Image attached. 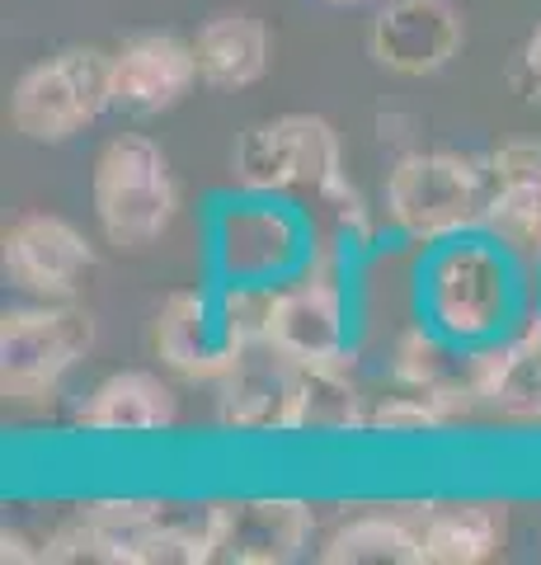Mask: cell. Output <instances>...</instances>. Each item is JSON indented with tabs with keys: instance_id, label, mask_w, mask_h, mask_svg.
<instances>
[{
	"instance_id": "44dd1931",
	"label": "cell",
	"mask_w": 541,
	"mask_h": 565,
	"mask_svg": "<svg viewBox=\"0 0 541 565\" xmlns=\"http://www.w3.org/2000/svg\"><path fill=\"white\" fill-rule=\"evenodd\" d=\"M194 57L203 85H213V90H250L255 81H264L273 39L264 20H255V14L221 10L194 33Z\"/></svg>"
},
{
	"instance_id": "d4e9b609",
	"label": "cell",
	"mask_w": 541,
	"mask_h": 565,
	"mask_svg": "<svg viewBox=\"0 0 541 565\" xmlns=\"http://www.w3.org/2000/svg\"><path fill=\"white\" fill-rule=\"evenodd\" d=\"M410 132H414V118H405V114H381V118H377V141H381V147L391 141V151H396V156L414 151Z\"/></svg>"
},
{
	"instance_id": "8fae6325",
	"label": "cell",
	"mask_w": 541,
	"mask_h": 565,
	"mask_svg": "<svg viewBox=\"0 0 541 565\" xmlns=\"http://www.w3.org/2000/svg\"><path fill=\"white\" fill-rule=\"evenodd\" d=\"M213 392L217 424L226 434H296L302 363L288 359L273 340H259L236 353Z\"/></svg>"
},
{
	"instance_id": "2e32d148",
	"label": "cell",
	"mask_w": 541,
	"mask_h": 565,
	"mask_svg": "<svg viewBox=\"0 0 541 565\" xmlns=\"http://www.w3.org/2000/svg\"><path fill=\"white\" fill-rule=\"evenodd\" d=\"M194 43L174 33H137L123 47H113V109L151 118L184 104L198 85Z\"/></svg>"
},
{
	"instance_id": "52a82bcc",
	"label": "cell",
	"mask_w": 541,
	"mask_h": 565,
	"mask_svg": "<svg viewBox=\"0 0 541 565\" xmlns=\"http://www.w3.org/2000/svg\"><path fill=\"white\" fill-rule=\"evenodd\" d=\"M344 141L321 114H278L240 128L231 147V180L250 193H288L316 203L344 180Z\"/></svg>"
},
{
	"instance_id": "603a6c76",
	"label": "cell",
	"mask_w": 541,
	"mask_h": 565,
	"mask_svg": "<svg viewBox=\"0 0 541 565\" xmlns=\"http://www.w3.org/2000/svg\"><path fill=\"white\" fill-rule=\"evenodd\" d=\"M368 392L358 382L354 359L302 367V401H296V434L302 438H348L368 424Z\"/></svg>"
},
{
	"instance_id": "ac0fdd59",
	"label": "cell",
	"mask_w": 541,
	"mask_h": 565,
	"mask_svg": "<svg viewBox=\"0 0 541 565\" xmlns=\"http://www.w3.org/2000/svg\"><path fill=\"white\" fill-rule=\"evenodd\" d=\"M419 561L424 565H485L509 546V504L452 494V500L410 504Z\"/></svg>"
},
{
	"instance_id": "4316f807",
	"label": "cell",
	"mask_w": 541,
	"mask_h": 565,
	"mask_svg": "<svg viewBox=\"0 0 541 565\" xmlns=\"http://www.w3.org/2000/svg\"><path fill=\"white\" fill-rule=\"evenodd\" d=\"M325 6H363V0H325Z\"/></svg>"
},
{
	"instance_id": "277c9868",
	"label": "cell",
	"mask_w": 541,
	"mask_h": 565,
	"mask_svg": "<svg viewBox=\"0 0 541 565\" xmlns=\"http://www.w3.org/2000/svg\"><path fill=\"white\" fill-rule=\"evenodd\" d=\"M381 217H387L396 241H410L419 250L447 236L485 232L490 166H485V156L429 147L391 156L387 184H381Z\"/></svg>"
},
{
	"instance_id": "ba28073f",
	"label": "cell",
	"mask_w": 541,
	"mask_h": 565,
	"mask_svg": "<svg viewBox=\"0 0 541 565\" xmlns=\"http://www.w3.org/2000/svg\"><path fill=\"white\" fill-rule=\"evenodd\" d=\"M99 344L95 316L76 302H33L0 316V396L39 405L62 392V382Z\"/></svg>"
},
{
	"instance_id": "cb8c5ba5",
	"label": "cell",
	"mask_w": 541,
	"mask_h": 565,
	"mask_svg": "<svg viewBox=\"0 0 541 565\" xmlns=\"http://www.w3.org/2000/svg\"><path fill=\"white\" fill-rule=\"evenodd\" d=\"M447 424H457V419H452L439 401L391 382V392L368 401V424H363V434H372V438H433V434H443Z\"/></svg>"
},
{
	"instance_id": "484cf974",
	"label": "cell",
	"mask_w": 541,
	"mask_h": 565,
	"mask_svg": "<svg viewBox=\"0 0 541 565\" xmlns=\"http://www.w3.org/2000/svg\"><path fill=\"white\" fill-rule=\"evenodd\" d=\"M522 85H528V99L541 104V24L522 47Z\"/></svg>"
},
{
	"instance_id": "7c38bea8",
	"label": "cell",
	"mask_w": 541,
	"mask_h": 565,
	"mask_svg": "<svg viewBox=\"0 0 541 565\" xmlns=\"http://www.w3.org/2000/svg\"><path fill=\"white\" fill-rule=\"evenodd\" d=\"M151 353L161 359L165 373L184 382H207L217 386L221 373L236 359L231 326L221 316V292L207 278L203 288H180L170 292L151 316Z\"/></svg>"
},
{
	"instance_id": "4fadbf2b",
	"label": "cell",
	"mask_w": 541,
	"mask_h": 565,
	"mask_svg": "<svg viewBox=\"0 0 541 565\" xmlns=\"http://www.w3.org/2000/svg\"><path fill=\"white\" fill-rule=\"evenodd\" d=\"M316 542V514L296 494L217 500L213 561L221 565H292Z\"/></svg>"
},
{
	"instance_id": "d6986e66",
	"label": "cell",
	"mask_w": 541,
	"mask_h": 565,
	"mask_svg": "<svg viewBox=\"0 0 541 565\" xmlns=\"http://www.w3.org/2000/svg\"><path fill=\"white\" fill-rule=\"evenodd\" d=\"M72 424H76V434H95V438L170 434L180 424V396H174V386L161 373L123 367V373H109L85 392Z\"/></svg>"
},
{
	"instance_id": "3957f363",
	"label": "cell",
	"mask_w": 541,
	"mask_h": 565,
	"mask_svg": "<svg viewBox=\"0 0 541 565\" xmlns=\"http://www.w3.org/2000/svg\"><path fill=\"white\" fill-rule=\"evenodd\" d=\"M321 245L316 217L302 199L288 193H250L231 189L207 203L203 217V255L213 282H278L296 278Z\"/></svg>"
},
{
	"instance_id": "8992f818",
	"label": "cell",
	"mask_w": 541,
	"mask_h": 565,
	"mask_svg": "<svg viewBox=\"0 0 541 565\" xmlns=\"http://www.w3.org/2000/svg\"><path fill=\"white\" fill-rule=\"evenodd\" d=\"M354 269H358L354 255L321 241L306 269L273 288L269 340L288 359H296L302 367L358 359L354 353V330H358Z\"/></svg>"
},
{
	"instance_id": "6da1fadb",
	"label": "cell",
	"mask_w": 541,
	"mask_h": 565,
	"mask_svg": "<svg viewBox=\"0 0 541 565\" xmlns=\"http://www.w3.org/2000/svg\"><path fill=\"white\" fill-rule=\"evenodd\" d=\"M217 500L104 494L76 504L43 533V561L104 565H213Z\"/></svg>"
},
{
	"instance_id": "5bb4252c",
	"label": "cell",
	"mask_w": 541,
	"mask_h": 565,
	"mask_svg": "<svg viewBox=\"0 0 541 565\" xmlns=\"http://www.w3.org/2000/svg\"><path fill=\"white\" fill-rule=\"evenodd\" d=\"M466 43V20L452 0H387L368 29V52L391 76H433Z\"/></svg>"
},
{
	"instance_id": "9a60e30c",
	"label": "cell",
	"mask_w": 541,
	"mask_h": 565,
	"mask_svg": "<svg viewBox=\"0 0 541 565\" xmlns=\"http://www.w3.org/2000/svg\"><path fill=\"white\" fill-rule=\"evenodd\" d=\"M490 166V232L532 278H541V141L513 137L485 151Z\"/></svg>"
},
{
	"instance_id": "9c48e42d",
	"label": "cell",
	"mask_w": 541,
	"mask_h": 565,
	"mask_svg": "<svg viewBox=\"0 0 541 565\" xmlns=\"http://www.w3.org/2000/svg\"><path fill=\"white\" fill-rule=\"evenodd\" d=\"M113 109V52L62 47L33 62L10 90V128L24 141L57 147Z\"/></svg>"
},
{
	"instance_id": "e0dca14e",
	"label": "cell",
	"mask_w": 541,
	"mask_h": 565,
	"mask_svg": "<svg viewBox=\"0 0 541 565\" xmlns=\"http://www.w3.org/2000/svg\"><path fill=\"white\" fill-rule=\"evenodd\" d=\"M387 367H391L396 386H410V392L439 401L452 419L480 411V392H476L480 349H466L457 340H447V334L424 326L419 316L396 334Z\"/></svg>"
},
{
	"instance_id": "7a4b0ae2",
	"label": "cell",
	"mask_w": 541,
	"mask_h": 565,
	"mask_svg": "<svg viewBox=\"0 0 541 565\" xmlns=\"http://www.w3.org/2000/svg\"><path fill=\"white\" fill-rule=\"evenodd\" d=\"M532 311V274L490 232L424 245L414 264V316L466 349L504 340Z\"/></svg>"
},
{
	"instance_id": "7402d4cb",
	"label": "cell",
	"mask_w": 541,
	"mask_h": 565,
	"mask_svg": "<svg viewBox=\"0 0 541 565\" xmlns=\"http://www.w3.org/2000/svg\"><path fill=\"white\" fill-rule=\"evenodd\" d=\"M321 565H424L419 561V533L405 509H372L335 523L316 546Z\"/></svg>"
},
{
	"instance_id": "ffe728a7",
	"label": "cell",
	"mask_w": 541,
	"mask_h": 565,
	"mask_svg": "<svg viewBox=\"0 0 541 565\" xmlns=\"http://www.w3.org/2000/svg\"><path fill=\"white\" fill-rule=\"evenodd\" d=\"M480 411L504 424H541V307H532L504 340L480 349Z\"/></svg>"
},
{
	"instance_id": "5b68a950",
	"label": "cell",
	"mask_w": 541,
	"mask_h": 565,
	"mask_svg": "<svg viewBox=\"0 0 541 565\" xmlns=\"http://www.w3.org/2000/svg\"><path fill=\"white\" fill-rule=\"evenodd\" d=\"M90 203L113 250H151L180 217V180L161 141L147 132H118L104 141L90 170Z\"/></svg>"
},
{
	"instance_id": "30bf717a",
	"label": "cell",
	"mask_w": 541,
	"mask_h": 565,
	"mask_svg": "<svg viewBox=\"0 0 541 565\" xmlns=\"http://www.w3.org/2000/svg\"><path fill=\"white\" fill-rule=\"evenodd\" d=\"M0 269L33 302H76L95 274V245L57 212H24L0 236Z\"/></svg>"
}]
</instances>
